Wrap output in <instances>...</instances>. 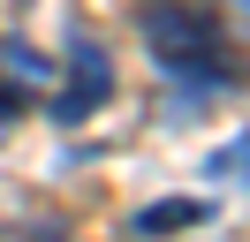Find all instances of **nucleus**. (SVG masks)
I'll use <instances>...</instances> for the list:
<instances>
[{
  "mask_svg": "<svg viewBox=\"0 0 250 242\" xmlns=\"http://www.w3.org/2000/svg\"><path fill=\"white\" fill-rule=\"evenodd\" d=\"M137 30H144V53L167 76V91L182 99V114H197L205 99H228V91L250 83V60H243V45H235L228 15L212 0H144Z\"/></svg>",
  "mask_w": 250,
  "mask_h": 242,
  "instance_id": "1",
  "label": "nucleus"
},
{
  "mask_svg": "<svg viewBox=\"0 0 250 242\" xmlns=\"http://www.w3.org/2000/svg\"><path fill=\"white\" fill-rule=\"evenodd\" d=\"M61 68H68V83L53 91V121L68 129V121H91L99 106L114 99V68H106V53H99L91 38H68V60H61Z\"/></svg>",
  "mask_w": 250,
  "mask_h": 242,
  "instance_id": "2",
  "label": "nucleus"
},
{
  "mask_svg": "<svg viewBox=\"0 0 250 242\" xmlns=\"http://www.w3.org/2000/svg\"><path fill=\"white\" fill-rule=\"evenodd\" d=\"M205 220H212L205 197H159V204L129 212V235H182V227H205Z\"/></svg>",
  "mask_w": 250,
  "mask_h": 242,
  "instance_id": "3",
  "label": "nucleus"
},
{
  "mask_svg": "<svg viewBox=\"0 0 250 242\" xmlns=\"http://www.w3.org/2000/svg\"><path fill=\"white\" fill-rule=\"evenodd\" d=\"M235 174L250 182V129H243V136H228V144L205 159V182H235Z\"/></svg>",
  "mask_w": 250,
  "mask_h": 242,
  "instance_id": "4",
  "label": "nucleus"
},
{
  "mask_svg": "<svg viewBox=\"0 0 250 242\" xmlns=\"http://www.w3.org/2000/svg\"><path fill=\"white\" fill-rule=\"evenodd\" d=\"M0 242H68V227H61V220H8Z\"/></svg>",
  "mask_w": 250,
  "mask_h": 242,
  "instance_id": "5",
  "label": "nucleus"
}]
</instances>
